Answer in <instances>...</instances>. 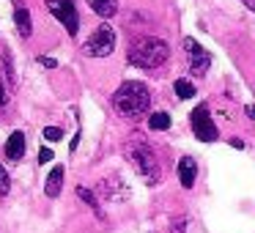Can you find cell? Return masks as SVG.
<instances>
[{"mask_svg":"<svg viewBox=\"0 0 255 233\" xmlns=\"http://www.w3.org/2000/svg\"><path fill=\"white\" fill-rule=\"evenodd\" d=\"M247 116H250V118H255V107H247Z\"/></svg>","mask_w":255,"mask_h":233,"instance_id":"22","label":"cell"},{"mask_svg":"<svg viewBox=\"0 0 255 233\" xmlns=\"http://www.w3.org/2000/svg\"><path fill=\"white\" fill-rule=\"evenodd\" d=\"M113 50H116V30L107 22H102L83 44V55L88 58H107L113 55Z\"/></svg>","mask_w":255,"mask_h":233,"instance_id":"4","label":"cell"},{"mask_svg":"<svg viewBox=\"0 0 255 233\" xmlns=\"http://www.w3.org/2000/svg\"><path fill=\"white\" fill-rule=\"evenodd\" d=\"M148 126L154 129V132H165V129H170V116H167V113H154V116L148 118Z\"/></svg>","mask_w":255,"mask_h":233,"instance_id":"15","label":"cell"},{"mask_svg":"<svg viewBox=\"0 0 255 233\" xmlns=\"http://www.w3.org/2000/svg\"><path fill=\"white\" fill-rule=\"evenodd\" d=\"M63 176H66L63 165H55V167L50 170V176H47V181H44L47 198H58V195H61V189H63Z\"/></svg>","mask_w":255,"mask_h":233,"instance_id":"11","label":"cell"},{"mask_svg":"<svg viewBox=\"0 0 255 233\" xmlns=\"http://www.w3.org/2000/svg\"><path fill=\"white\" fill-rule=\"evenodd\" d=\"M36 61H39L44 69H55V66H58V61H55V58H47V55H39Z\"/></svg>","mask_w":255,"mask_h":233,"instance_id":"20","label":"cell"},{"mask_svg":"<svg viewBox=\"0 0 255 233\" xmlns=\"http://www.w3.org/2000/svg\"><path fill=\"white\" fill-rule=\"evenodd\" d=\"M244 6H247V8H255V0H244Z\"/></svg>","mask_w":255,"mask_h":233,"instance_id":"21","label":"cell"},{"mask_svg":"<svg viewBox=\"0 0 255 233\" xmlns=\"http://www.w3.org/2000/svg\"><path fill=\"white\" fill-rule=\"evenodd\" d=\"M189 121H192V132L195 137L200 140V143H211V140H217V126L214 121H211V113L206 105H198L192 110V116H189Z\"/></svg>","mask_w":255,"mask_h":233,"instance_id":"6","label":"cell"},{"mask_svg":"<svg viewBox=\"0 0 255 233\" xmlns=\"http://www.w3.org/2000/svg\"><path fill=\"white\" fill-rule=\"evenodd\" d=\"M52 156H55V154H52V148H41V151H39V165L52 162Z\"/></svg>","mask_w":255,"mask_h":233,"instance_id":"19","label":"cell"},{"mask_svg":"<svg viewBox=\"0 0 255 233\" xmlns=\"http://www.w3.org/2000/svg\"><path fill=\"white\" fill-rule=\"evenodd\" d=\"M195 176H198V162L192 156H181V162H178V181H181V187L189 189L195 184Z\"/></svg>","mask_w":255,"mask_h":233,"instance_id":"12","label":"cell"},{"mask_svg":"<svg viewBox=\"0 0 255 233\" xmlns=\"http://www.w3.org/2000/svg\"><path fill=\"white\" fill-rule=\"evenodd\" d=\"M77 198L83 200V203H88L91 209H94L96 214L102 217V209H99V198H96V192H91L88 187H77Z\"/></svg>","mask_w":255,"mask_h":233,"instance_id":"14","label":"cell"},{"mask_svg":"<svg viewBox=\"0 0 255 233\" xmlns=\"http://www.w3.org/2000/svg\"><path fill=\"white\" fill-rule=\"evenodd\" d=\"M47 8H50V14L58 22H63V28H66L69 36H77L80 14H77V8H74V0H47Z\"/></svg>","mask_w":255,"mask_h":233,"instance_id":"5","label":"cell"},{"mask_svg":"<svg viewBox=\"0 0 255 233\" xmlns=\"http://www.w3.org/2000/svg\"><path fill=\"white\" fill-rule=\"evenodd\" d=\"M124 156L127 162L137 170V176H143L145 184H156L162 178V165L156 151L148 145V140L143 134H132V137L124 143Z\"/></svg>","mask_w":255,"mask_h":233,"instance_id":"1","label":"cell"},{"mask_svg":"<svg viewBox=\"0 0 255 233\" xmlns=\"http://www.w3.org/2000/svg\"><path fill=\"white\" fill-rule=\"evenodd\" d=\"M173 88H176L178 99H192V96H195V85L189 83V80H176V85H173Z\"/></svg>","mask_w":255,"mask_h":233,"instance_id":"16","label":"cell"},{"mask_svg":"<svg viewBox=\"0 0 255 233\" xmlns=\"http://www.w3.org/2000/svg\"><path fill=\"white\" fill-rule=\"evenodd\" d=\"M99 195L105 200H110V203H124V200L129 198V187L118 176H107L105 181L99 184Z\"/></svg>","mask_w":255,"mask_h":233,"instance_id":"8","label":"cell"},{"mask_svg":"<svg viewBox=\"0 0 255 233\" xmlns=\"http://www.w3.org/2000/svg\"><path fill=\"white\" fill-rule=\"evenodd\" d=\"M14 25H17L19 36L22 39H28L30 33H33V22H30V11L25 8L22 0H14Z\"/></svg>","mask_w":255,"mask_h":233,"instance_id":"9","label":"cell"},{"mask_svg":"<svg viewBox=\"0 0 255 233\" xmlns=\"http://www.w3.org/2000/svg\"><path fill=\"white\" fill-rule=\"evenodd\" d=\"M184 52H187V69H189V74L203 77V74L209 72V66H211V55H209V52H203V47H200L195 39H184Z\"/></svg>","mask_w":255,"mask_h":233,"instance_id":"7","label":"cell"},{"mask_svg":"<svg viewBox=\"0 0 255 233\" xmlns=\"http://www.w3.org/2000/svg\"><path fill=\"white\" fill-rule=\"evenodd\" d=\"M167 58H170V47H167L165 39H156V36L137 39L132 47H129V63L145 69V72L162 69L167 63Z\"/></svg>","mask_w":255,"mask_h":233,"instance_id":"3","label":"cell"},{"mask_svg":"<svg viewBox=\"0 0 255 233\" xmlns=\"http://www.w3.org/2000/svg\"><path fill=\"white\" fill-rule=\"evenodd\" d=\"M25 132H11L8 134V140H6V159H11V162H19L25 156Z\"/></svg>","mask_w":255,"mask_h":233,"instance_id":"10","label":"cell"},{"mask_svg":"<svg viewBox=\"0 0 255 233\" xmlns=\"http://www.w3.org/2000/svg\"><path fill=\"white\" fill-rule=\"evenodd\" d=\"M88 6H91V11L99 14L102 19L116 17V11H118V3H116V0H88Z\"/></svg>","mask_w":255,"mask_h":233,"instance_id":"13","label":"cell"},{"mask_svg":"<svg viewBox=\"0 0 255 233\" xmlns=\"http://www.w3.org/2000/svg\"><path fill=\"white\" fill-rule=\"evenodd\" d=\"M44 137L50 140V143H55V140H61V137H63V129H58V126H47V129H44Z\"/></svg>","mask_w":255,"mask_h":233,"instance_id":"18","label":"cell"},{"mask_svg":"<svg viewBox=\"0 0 255 233\" xmlns=\"http://www.w3.org/2000/svg\"><path fill=\"white\" fill-rule=\"evenodd\" d=\"M8 189H11V178H8V173L0 165V195H8Z\"/></svg>","mask_w":255,"mask_h":233,"instance_id":"17","label":"cell"},{"mask_svg":"<svg viewBox=\"0 0 255 233\" xmlns=\"http://www.w3.org/2000/svg\"><path fill=\"white\" fill-rule=\"evenodd\" d=\"M148 107H151V94L143 83L129 80L113 94V110L127 121H140L148 113Z\"/></svg>","mask_w":255,"mask_h":233,"instance_id":"2","label":"cell"}]
</instances>
